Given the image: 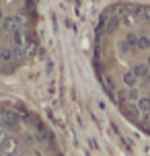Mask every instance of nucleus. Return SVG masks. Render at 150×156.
<instances>
[{
    "instance_id": "1",
    "label": "nucleus",
    "mask_w": 150,
    "mask_h": 156,
    "mask_svg": "<svg viewBox=\"0 0 150 156\" xmlns=\"http://www.w3.org/2000/svg\"><path fill=\"white\" fill-rule=\"evenodd\" d=\"M97 66L119 109L150 132V6L111 8L99 31Z\"/></svg>"
},
{
    "instance_id": "2",
    "label": "nucleus",
    "mask_w": 150,
    "mask_h": 156,
    "mask_svg": "<svg viewBox=\"0 0 150 156\" xmlns=\"http://www.w3.org/2000/svg\"><path fill=\"white\" fill-rule=\"evenodd\" d=\"M33 49V2L0 0V72H12Z\"/></svg>"
}]
</instances>
